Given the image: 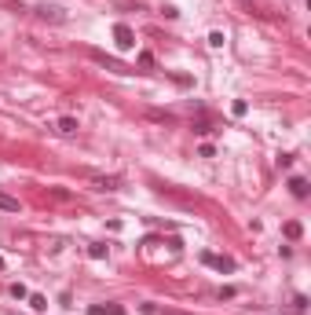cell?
Here are the masks:
<instances>
[{
	"label": "cell",
	"instance_id": "6da1fadb",
	"mask_svg": "<svg viewBox=\"0 0 311 315\" xmlns=\"http://www.w3.org/2000/svg\"><path fill=\"white\" fill-rule=\"evenodd\" d=\"M114 44H117L121 52H132V48H136V33H132V26H125V22L114 26Z\"/></svg>",
	"mask_w": 311,
	"mask_h": 315
},
{
	"label": "cell",
	"instance_id": "7a4b0ae2",
	"mask_svg": "<svg viewBox=\"0 0 311 315\" xmlns=\"http://www.w3.org/2000/svg\"><path fill=\"white\" fill-rule=\"evenodd\" d=\"M202 264L216 267V271H234V261L231 257H220V253H202Z\"/></svg>",
	"mask_w": 311,
	"mask_h": 315
},
{
	"label": "cell",
	"instance_id": "3957f363",
	"mask_svg": "<svg viewBox=\"0 0 311 315\" xmlns=\"http://www.w3.org/2000/svg\"><path fill=\"white\" fill-rule=\"evenodd\" d=\"M92 187H96V191H117L121 187V176H96Z\"/></svg>",
	"mask_w": 311,
	"mask_h": 315
},
{
	"label": "cell",
	"instance_id": "277c9868",
	"mask_svg": "<svg viewBox=\"0 0 311 315\" xmlns=\"http://www.w3.org/2000/svg\"><path fill=\"white\" fill-rule=\"evenodd\" d=\"M289 191H293V198H308V194H311L304 176H289Z\"/></svg>",
	"mask_w": 311,
	"mask_h": 315
},
{
	"label": "cell",
	"instance_id": "5b68a950",
	"mask_svg": "<svg viewBox=\"0 0 311 315\" xmlns=\"http://www.w3.org/2000/svg\"><path fill=\"white\" fill-rule=\"evenodd\" d=\"M55 128H59L62 136H73L81 125H77V117H59V121H55Z\"/></svg>",
	"mask_w": 311,
	"mask_h": 315
},
{
	"label": "cell",
	"instance_id": "8992f818",
	"mask_svg": "<svg viewBox=\"0 0 311 315\" xmlns=\"http://www.w3.org/2000/svg\"><path fill=\"white\" fill-rule=\"evenodd\" d=\"M282 235H286V238H289V242H297V238H300V235H304V227H300V220H289V224H286V227H282Z\"/></svg>",
	"mask_w": 311,
	"mask_h": 315
},
{
	"label": "cell",
	"instance_id": "52a82bcc",
	"mask_svg": "<svg viewBox=\"0 0 311 315\" xmlns=\"http://www.w3.org/2000/svg\"><path fill=\"white\" fill-rule=\"evenodd\" d=\"M37 15H41V18H52V22H62V11H59V7H48V4H44V7H37Z\"/></svg>",
	"mask_w": 311,
	"mask_h": 315
},
{
	"label": "cell",
	"instance_id": "ba28073f",
	"mask_svg": "<svg viewBox=\"0 0 311 315\" xmlns=\"http://www.w3.org/2000/svg\"><path fill=\"white\" fill-rule=\"evenodd\" d=\"M0 209L4 212H18V198H11L7 191H0Z\"/></svg>",
	"mask_w": 311,
	"mask_h": 315
},
{
	"label": "cell",
	"instance_id": "9c48e42d",
	"mask_svg": "<svg viewBox=\"0 0 311 315\" xmlns=\"http://www.w3.org/2000/svg\"><path fill=\"white\" fill-rule=\"evenodd\" d=\"M246 110H249L246 99H234V103H231V114H234V117H246Z\"/></svg>",
	"mask_w": 311,
	"mask_h": 315
},
{
	"label": "cell",
	"instance_id": "30bf717a",
	"mask_svg": "<svg viewBox=\"0 0 311 315\" xmlns=\"http://www.w3.org/2000/svg\"><path fill=\"white\" fill-rule=\"evenodd\" d=\"M88 257H92V261H103V257H106V246H103V242L88 246Z\"/></svg>",
	"mask_w": 311,
	"mask_h": 315
},
{
	"label": "cell",
	"instance_id": "8fae6325",
	"mask_svg": "<svg viewBox=\"0 0 311 315\" xmlns=\"http://www.w3.org/2000/svg\"><path fill=\"white\" fill-rule=\"evenodd\" d=\"M30 308L33 312H44V308H48V301H44L41 293H30Z\"/></svg>",
	"mask_w": 311,
	"mask_h": 315
},
{
	"label": "cell",
	"instance_id": "7c38bea8",
	"mask_svg": "<svg viewBox=\"0 0 311 315\" xmlns=\"http://www.w3.org/2000/svg\"><path fill=\"white\" fill-rule=\"evenodd\" d=\"M223 41H227V37H223L220 30H212V33H209V44H212V48H223Z\"/></svg>",
	"mask_w": 311,
	"mask_h": 315
},
{
	"label": "cell",
	"instance_id": "4fadbf2b",
	"mask_svg": "<svg viewBox=\"0 0 311 315\" xmlns=\"http://www.w3.org/2000/svg\"><path fill=\"white\" fill-rule=\"evenodd\" d=\"M11 297H15V301H22V297H30V293H26V286H22V282H15V286H11Z\"/></svg>",
	"mask_w": 311,
	"mask_h": 315
},
{
	"label": "cell",
	"instance_id": "5bb4252c",
	"mask_svg": "<svg viewBox=\"0 0 311 315\" xmlns=\"http://www.w3.org/2000/svg\"><path fill=\"white\" fill-rule=\"evenodd\" d=\"M139 66H154V55H150V52H139Z\"/></svg>",
	"mask_w": 311,
	"mask_h": 315
},
{
	"label": "cell",
	"instance_id": "9a60e30c",
	"mask_svg": "<svg viewBox=\"0 0 311 315\" xmlns=\"http://www.w3.org/2000/svg\"><path fill=\"white\" fill-rule=\"evenodd\" d=\"M198 154H202V158H212L216 151H212V143H202V147H198Z\"/></svg>",
	"mask_w": 311,
	"mask_h": 315
},
{
	"label": "cell",
	"instance_id": "2e32d148",
	"mask_svg": "<svg viewBox=\"0 0 311 315\" xmlns=\"http://www.w3.org/2000/svg\"><path fill=\"white\" fill-rule=\"evenodd\" d=\"M88 315H106V308H103V304H92V308H88Z\"/></svg>",
	"mask_w": 311,
	"mask_h": 315
},
{
	"label": "cell",
	"instance_id": "e0dca14e",
	"mask_svg": "<svg viewBox=\"0 0 311 315\" xmlns=\"http://www.w3.org/2000/svg\"><path fill=\"white\" fill-rule=\"evenodd\" d=\"M106 315H125V308H117V304H114V308H106Z\"/></svg>",
	"mask_w": 311,
	"mask_h": 315
},
{
	"label": "cell",
	"instance_id": "ac0fdd59",
	"mask_svg": "<svg viewBox=\"0 0 311 315\" xmlns=\"http://www.w3.org/2000/svg\"><path fill=\"white\" fill-rule=\"evenodd\" d=\"M0 267H4V257H0Z\"/></svg>",
	"mask_w": 311,
	"mask_h": 315
}]
</instances>
